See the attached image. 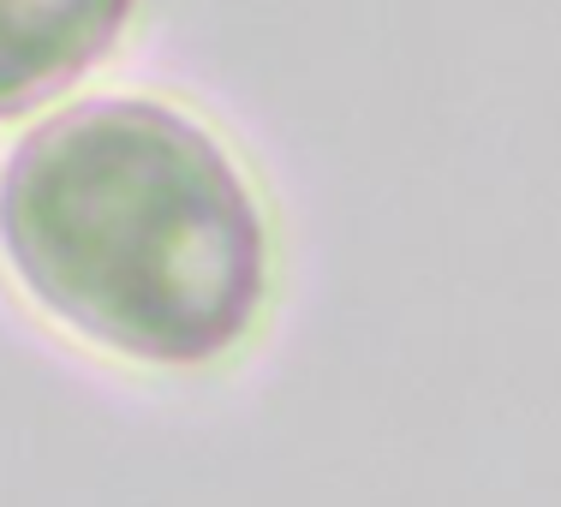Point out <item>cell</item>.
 Wrapping results in <instances>:
<instances>
[{"mask_svg": "<svg viewBox=\"0 0 561 507\" xmlns=\"http://www.w3.org/2000/svg\"><path fill=\"white\" fill-rule=\"evenodd\" d=\"M138 0H0V119L36 114L114 55Z\"/></svg>", "mask_w": 561, "mask_h": 507, "instance_id": "2", "label": "cell"}, {"mask_svg": "<svg viewBox=\"0 0 561 507\" xmlns=\"http://www.w3.org/2000/svg\"><path fill=\"white\" fill-rule=\"evenodd\" d=\"M0 257L66 335L150 370L239 353L275 281L245 168L150 96H90L24 131L0 168Z\"/></svg>", "mask_w": 561, "mask_h": 507, "instance_id": "1", "label": "cell"}]
</instances>
